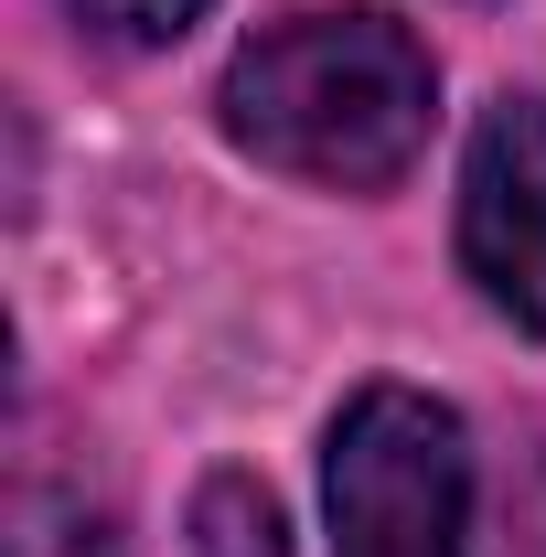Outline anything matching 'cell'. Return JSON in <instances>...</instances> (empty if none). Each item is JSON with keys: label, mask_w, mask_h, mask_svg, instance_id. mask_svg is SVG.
Listing matches in <instances>:
<instances>
[{"label": "cell", "mask_w": 546, "mask_h": 557, "mask_svg": "<svg viewBox=\"0 0 546 557\" xmlns=\"http://www.w3.org/2000/svg\"><path fill=\"white\" fill-rule=\"evenodd\" d=\"M439 65L386 11H300L225 65V139L289 183L386 194L429 150Z\"/></svg>", "instance_id": "obj_1"}, {"label": "cell", "mask_w": 546, "mask_h": 557, "mask_svg": "<svg viewBox=\"0 0 546 557\" xmlns=\"http://www.w3.org/2000/svg\"><path fill=\"white\" fill-rule=\"evenodd\" d=\"M194 557H289L269 483H247V472H214V483L194 493Z\"/></svg>", "instance_id": "obj_4"}, {"label": "cell", "mask_w": 546, "mask_h": 557, "mask_svg": "<svg viewBox=\"0 0 546 557\" xmlns=\"http://www.w3.org/2000/svg\"><path fill=\"white\" fill-rule=\"evenodd\" d=\"M333 557H461L472 525V440L418 386H364L322 450Z\"/></svg>", "instance_id": "obj_2"}, {"label": "cell", "mask_w": 546, "mask_h": 557, "mask_svg": "<svg viewBox=\"0 0 546 557\" xmlns=\"http://www.w3.org/2000/svg\"><path fill=\"white\" fill-rule=\"evenodd\" d=\"M461 269L546 344V97H493L461 161Z\"/></svg>", "instance_id": "obj_3"}, {"label": "cell", "mask_w": 546, "mask_h": 557, "mask_svg": "<svg viewBox=\"0 0 546 557\" xmlns=\"http://www.w3.org/2000/svg\"><path fill=\"white\" fill-rule=\"evenodd\" d=\"M75 22H97L108 44H129V54H150V44H183L194 22H204V0H65Z\"/></svg>", "instance_id": "obj_5"}]
</instances>
